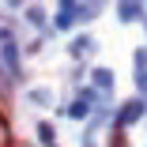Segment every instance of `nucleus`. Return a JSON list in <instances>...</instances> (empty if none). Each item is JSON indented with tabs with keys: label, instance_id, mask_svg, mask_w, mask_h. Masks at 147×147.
Segmentation results:
<instances>
[{
	"label": "nucleus",
	"instance_id": "obj_1",
	"mask_svg": "<svg viewBox=\"0 0 147 147\" xmlns=\"http://www.w3.org/2000/svg\"><path fill=\"white\" fill-rule=\"evenodd\" d=\"M38 140H42L45 147H53V143H57V140H53V128H49V125H38Z\"/></svg>",
	"mask_w": 147,
	"mask_h": 147
},
{
	"label": "nucleus",
	"instance_id": "obj_2",
	"mask_svg": "<svg viewBox=\"0 0 147 147\" xmlns=\"http://www.w3.org/2000/svg\"><path fill=\"white\" fill-rule=\"evenodd\" d=\"M140 11H143V8H140V4H125V8H121V19H136V15H140Z\"/></svg>",
	"mask_w": 147,
	"mask_h": 147
},
{
	"label": "nucleus",
	"instance_id": "obj_3",
	"mask_svg": "<svg viewBox=\"0 0 147 147\" xmlns=\"http://www.w3.org/2000/svg\"><path fill=\"white\" fill-rule=\"evenodd\" d=\"M94 83H98V87H113V76H109L106 68H98V76H94Z\"/></svg>",
	"mask_w": 147,
	"mask_h": 147
},
{
	"label": "nucleus",
	"instance_id": "obj_4",
	"mask_svg": "<svg viewBox=\"0 0 147 147\" xmlns=\"http://www.w3.org/2000/svg\"><path fill=\"white\" fill-rule=\"evenodd\" d=\"M30 102L34 106H49V91H30Z\"/></svg>",
	"mask_w": 147,
	"mask_h": 147
}]
</instances>
